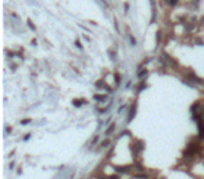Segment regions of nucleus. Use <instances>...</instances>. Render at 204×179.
<instances>
[{
	"label": "nucleus",
	"mask_w": 204,
	"mask_h": 179,
	"mask_svg": "<svg viewBox=\"0 0 204 179\" xmlns=\"http://www.w3.org/2000/svg\"><path fill=\"white\" fill-rule=\"evenodd\" d=\"M196 44L201 46V45H204V41H200V39H197V41H196Z\"/></svg>",
	"instance_id": "nucleus-12"
},
{
	"label": "nucleus",
	"mask_w": 204,
	"mask_h": 179,
	"mask_svg": "<svg viewBox=\"0 0 204 179\" xmlns=\"http://www.w3.org/2000/svg\"><path fill=\"white\" fill-rule=\"evenodd\" d=\"M28 25H30V28H31V30H34V31H35V25L32 24L31 21H28Z\"/></svg>",
	"instance_id": "nucleus-11"
},
{
	"label": "nucleus",
	"mask_w": 204,
	"mask_h": 179,
	"mask_svg": "<svg viewBox=\"0 0 204 179\" xmlns=\"http://www.w3.org/2000/svg\"><path fill=\"white\" fill-rule=\"evenodd\" d=\"M94 99L99 101V102H103V101L106 99V95H95V97H94Z\"/></svg>",
	"instance_id": "nucleus-2"
},
{
	"label": "nucleus",
	"mask_w": 204,
	"mask_h": 179,
	"mask_svg": "<svg viewBox=\"0 0 204 179\" xmlns=\"http://www.w3.org/2000/svg\"><path fill=\"white\" fill-rule=\"evenodd\" d=\"M116 171H117V172H127L129 169L126 168V166H117V168H116Z\"/></svg>",
	"instance_id": "nucleus-3"
},
{
	"label": "nucleus",
	"mask_w": 204,
	"mask_h": 179,
	"mask_svg": "<svg viewBox=\"0 0 204 179\" xmlns=\"http://www.w3.org/2000/svg\"><path fill=\"white\" fill-rule=\"evenodd\" d=\"M144 76H147V70H143V71L139 73V78H143Z\"/></svg>",
	"instance_id": "nucleus-7"
},
{
	"label": "nucleus",
	"mask_w": 204,
	"mask_h": 179,
	"mask_svg": "<svg viewBox=\"0 0 204 179\" xmlns=\"http://www.w3.org/2000/svg\"><path fill=\"white\" fill-rule=\"evenodd\" d=\"M109 55H110V59H112V60H113V62H115V60H116V53H115V52L109 51Z\"/></svg>",
	"instance_id": "nucleus-6"
},
{
	"label": "nucleus",
	"mask_w": 204,
	"mask_h": 179,
	"mask_svg": "<svg viewBox=\"0 0 204 179\" xmlns=\"http://www.w3.org/2000/svg\"><path fill=\"white\" fill-rule=\"evenodd\" d=\"M31 122V119H24V121H21V125H28Z\"/></svg>",
	"instance_id": "nucleus-10"
},
{
	"label": "nucleus",
	"mask_w": 204,
	"mask_h": 179,
	"mask_svg": "<svg viewBox=\"0 0 204 179\" xmlns=\"http://www.w3.org/2000/svg\"><path fill=\"white\" fill-rule=\"evenodd\" d=\"M130 42H132V45H133V46H136V45H137V41H136L133 37H130Z\"/></svg>",
	"instance_id": "nucleus-9"
},
{
	"label": "nucleus",
	"mask_w": 204,
	"mask_h": 179,
	"mask_svg": "<svg viewBox=\"0 0 204 179\" xmlns=\"http://www.w3.org/2000/svg\"><path fill=\"white\" fill-rule=\"evenodd\" d=\"M80 101H81V99H80ZM80 101H78V99H74V101H73V105H74V106H81L83 102H80Z\"/></svg>",
	"instance_id": "nucleus-5"
},
{
	"label": "nucleus",
	"mask_w": 204,
	"mask_h": 179,
	"mask_svg": "<svg viewBox=\"0 0 204 179\" xmlns=\"http://www.w3.org/2000/svg\"><path fill=\"white\" fill-rule=\"evenodd\" d=\"M115 128H116V125H115V123H112V125H110V126L108 128V130L105 132V134H106V136H109V134H110L112 132H113V130H115Z\"/></svg>",
	"instance_id": "nucleus-1"
},
{
	"label": "nucleus",
	"mask_w": 204,
	"mask_h": 179,
	"mask_svg": "<svg viewBox=\"0 0 204 179\" xmlns=\"http://www.w3.org/2000/svg\"><path fill=\"white\" fill-rule=\"evenodd\" d=\"M146 87H147V85H144V84H141L140 87H139V91H143V90L146 88Z\"/></svg>",
	"instance_id": "nucleus-13"
},
{
	"label": "nucleus",
	"mask_w": 204,
	"mask_h": 179,
	"mask_svg": "<svg viewBox=\"0 0 204 179\" xmlns=\"http://www.w3.org/2000/svg\"><path fill=\"white\" fill-rule=\"evenodd\" d=\"M200 24H201V25L204 27V16H203V17H201V20H200Z\"/></svg>",
	"instance_id": "nucleus-15"
},
{
	"label": "nucleus",
	"mask_w": 204,
	"mask_h": 179,
	"mask_svg": "<svg viewBox=\"0 0 204 179\" xmlns=\"http://www.w3.org/2000/svg\"><path fill=\"white\" fill-rule=\"evenodd\" d=\"M168 3H169L171 6H176V4H178V0H169Z\"/></svg>",
	"instance_id": "nucleus-8"
},
{
	"label": "nucleus",
	"mask_w": 204,
	"mask_h": 179,
	"mask_svg": "<svg viewBox=\"0 0 204 179\" xmlns=\"http://www.w3.org/2000/svg\"><path fill=\"white\" fill-rule=\"evenodd\" d=\"M109 143H110V141H109L108 139H106V140H103V141H102V143H101V147H102V148L108 147V146H109Z\"/></svg>",
	"instance_id": "nucleus-4"
},
{
	"label": "nucleus",
	"mask_w": 204,
	"mask_h": 179,
	"mask_svg": "<svg viewBox=\"0 0 204 179\" xmlns=\"http://www.w3.org/2000/svg\"><path fill=\"white\" fill-rule=\"evenodd\" d=\"M76 46H77V48H80V49H81V44H80V41H76Z\"/></svg>",
	"instance_id": "nucleus-14"
},
{
	"label": "nucleus",
	"mask_w": 204,
	"mask_h": 179,
	"mask_svg": "<svg viewBox=\"0 0 204 179\" xmlns=\"http://www.w3.org/2000/svg\"><path fill=\"white\" fill-rule=\"evenodd\" d=\"M109 179H119V178H117V176H110Z\"/></svg>",
	"instance_id": "nucleus-16"
}]
</instances>
